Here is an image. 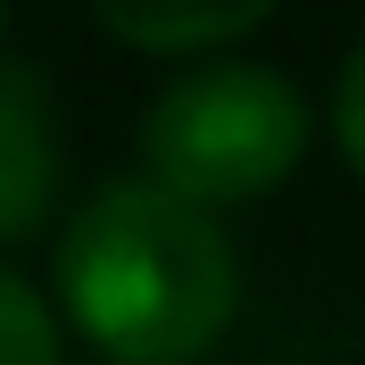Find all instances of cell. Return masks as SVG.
I'll use <instances>...</instances> for the list:
<instances>
[{"instance_id": "obj_1", "label": "cell", "mask_w": 365, "mask_h": 365, "mask_svg": "<svg viewBox=\"0 0 365 365\" xmlns=\"http://www.w3.org/2000/svg\"><path fill=\"white\" fill-rule=\"evenodd\" d=\"M50 299L108 365H200L241 316V250L216 207L125 175L58 225Z\"/></svg>"}, {"instance_id": "obj_2", "label": "cell", "mask_w": 365, "mask_h": 365, "mask_svg": "<svg viewBox=\"0 0 365 365\" xmlns=\"http://www.w3.org/2000/svg\"><path fill=\"white\" fill-rule=\"evenodd\" d=\"M307 158V100L257 58H200L141 116V175L200 207L274 200Z\"/></svg>"}, {"instance_id": "obj_5", "label": "cell", "mask_w": 365, "mask_h": 365, "mask_svg": "<svg viewBox=\"0 0 365 365\" xmlns=\"http://www.w3.org/2000/svg\"><path fill=\"white\" fill-rule=\"evenodd\" d=\"M0 365H67L58 299H42L9 257H0Z\"/></svg>"}, {"instance_id": "obj_6", "label": "cell", "mask_w": 365, "mask_h": 365, "mask_svg": "<svg viewBox=\"0 0 365 365\" xmlns=\"http://www.w3.org/2000/svg\"><path fill=\"white\" fill-rule=\"evenodd\" d=\"M332 141H341V158L365 182V42L341 58V83H332Z\"/></svg>"}, {"instance_id": "obj_7", "label": "cell", "mask_w": 365, "mask_h": 365, "mask_svg": "<svg viewBox=\"0 0 365 365\" xmlns=\"http://www.w3.org/2000/svg\"><path fill=\"white\" fill-rule=\"evenodd\" d=\"M0 9H9V0H0Z\"/></svg>"}, {"instance_id": "obj_4", "label": "cell", "mask_w": 365, "mask_h": 365, "mask_svg": "<svg viewBox=\"0 0 365 365\" xmlns=\"http://www.w3.org/2000/svg\"><path fill=\"white\" fill-rule=\"evenodd\" d=\"M91 17L141 58H200L250 42L274 17V0H91Z\"/></svg>"}, {"instance_id": "obj_3", "label": "cell", "mask_w": 365, "mask_h": 365, "mask_svg": "<svg viewBox=\"0 0 365 365\" xmlns=\"http://www.w3.org/2000/svg\"><path fill=\"white\" fill-rule=\"evenodd\" d=\"M58 182H67V150H58L50 83L34 67H0V250L50 225Z\"/></svg>"}]
</instances>
